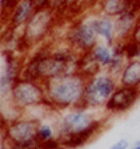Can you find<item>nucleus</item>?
Listing matches in <instances>:
<instances>
[{"label":"nucleus","instance_id":"nucleus-7","mask_svg":"<svg viewBox=\"0 0 140 149\" xmlns=\"http://www.w3.org/2000/svg\"><path fill=\"white\" fill-rule=\"evenodd\" d=\"M63 42L79 55H84L88 54L98 44L99 38L92 30L87 16L84 14L70 21L63 35Z\"/></svg>","mask_w":140,"mask_h":149},{"label":"nucleus","instance_id":"nucleus-11","mask_svg":"<svg viewBox=\"0 0 140 149\" xmlns=\"http://www.w3.org/2000/svg\"><path fill=\"white\" fill-rule=\"evenodd\" d=\"M140 21V0H132L129 8L115 18L116 42H126L130 40L134 27Z\"/></svg>","mask_w":140,"mask_h":149},{"label":"nucleus","instance_id":"nucleus-16","mask_svg":"<svg viewBox=\"0 0 140 149\" xmlns=\"http://www.w3.org/2000/svg\"><path fill=\"white\" fill-rule=\"evenodd\" d=\"M90 58L98 65L101 70H107L112 61V47L105 42L99 41L92 49L88 52Z\"/></svg>","mask_w":140,"mask_h":149},{"label":"nucleus","instance_id":"nucleus-26","mask_svg":"<svg viewBox=\"0 0 140 149\" xmlns=\"http://www.w3.org/2000/svg\"><path fill=\"white\" fill-rule=\"evenodd\" d=\"M130 149H140V145H134V146H132Z\"/></svg>","mask_w":140,"mask_h":149},{"label":"nucleus","instance_id":"nucleus-14","mask_svg":"<svg viewBox=\"0 0 140 149\" xmlns=\"http://www.w3.org/2000/svg\"><path fill=\"white\" fill-rule=\"evenodd\" d=\"M118 82L119 86L140 90V59L134 58L128 61V63L118 76Z\"/></svg>","mask_w":140,"mask_h":149},{"label":"nucleus","instance_id":"nucleus-9","mask_svg":"<svg viewBox=\"0 0 140 149\" xmlns=\"http://www.w3.org/2000/svg\"><path fill=\"white\" fill-rule=\"evenodd\" d=\"M24 56L1 51V70H0V94L1 100H7L13 84L21 77Z\"/></svg>","mask_w":140,"mask_h":149},{"label":"nucleus","instance_id":"nucleus-28","mask_svg":"<svg viewBox=\"0 0 140 149\" xmlns=\"http://www.w3.org/2000/svg\"><path fill=\"white\" fill-rule=\"evenodd\" d=\"M136 145H140V139H139V141H137V142H136Z\"/></svg>","mask_w":140,"mask_h":149},{"label":"nucleus","instance_id":"nucleus-23","mask_svg":"<svg viewBox=\"0 0 140 149\" xmlns=\"http://www.w3.org/2000/svg\"><path fill=\"white\" fill-rule=\"evenodd\" d=\"M108 149H129V141L122 138V139L116 141L114 145H111Z\"/></svg>","mask_w":140,"mask_h":149},{"label":"nucleus","instance_id":"nucleus-3","mask_svg":"<svg viewBox=\"0 0 140 149\" xmlns=\"http://www.w3.org/2000/svg\"><path fill=\"white\" fill-rule=\"evenodd\" d=\"M87 77L79 72L62 74L45 82L48 108L52 113H62L83 106Z\"/></svg>","mask_w":140,"mask_h":149},{"label":"nucleus","instance_id":"nucleus-15","mask_svg":"<svg viewBox=\"0 0 140 149\" xmlns=\"http://www.w3.org/2000/svg\"><path fill=\"white\" fill-rule=\"evenodd\" d=\"M130 1L132 0H99L94 6V10L99 14L116 18L129 8Z\"/></svg>","mask_w":140,"mask_h":149},{"label":"nucleus","instance_id":"nucleus-13","mask_svg":"<svg viewBox=\"0 0 140 149\" xmlns=\"http://www.w3.org/2000/svg\"><path fill=\"white\" fill-rule=\"evenodd\" d=\"M88 21H90L92 30L95 31V34L98 35L99 41L105 42L108 45H114L116 42L115 37V18L107 17L104 14H99L95 10L92 13L86 14Z\"/></svg>","mask_w":140,"mask_h":149},{"label":"nucleus","instance_id":"nucleus-25","mask_svg":"<svg viewBox=\"0 0 140 149\" xmlns=\"http://www.w3.org/2000/svg\"><path fill=\"white\" fill-rule=\"evenodd\" d=\"M83 7H94V0H81Z\"/></svg>","mask_w":140,"mask_h":149},{"label":"nucleus","instance_id":"nucleus-17","mask_svg":"<svg viewBox=\"0 0 140 149\" xmlns=\"http://www.w3.org/2000/svg\"><path fill=\"white\" fill-rule=\"evenodd\" d=\"M128 56L125 54V48L122 42H115L112 45V61L108 66V72L112 73L114 76H119V73L122 72V69L125 68V65L128 63Z\"/></svg>","mask_w":140,"mask_h":149},{"label":"nucleus","instance_id":"nucleus-5","mask_svg":"<svg viewBox=\"0 0 140 149\" xmlns=\"http://www.w3.org/2000/svg\"><path fill=\"white\" fill-rule=\"evenodd\" d=\"M59 20L60 18L56 16V13L49 7L37 10L21 30L23 40L28 51L35 49L43 44H48L50 34Z\"/></svg>","mask_w":140,"mask_h":149},{"label":"nucleus","instance_id":"nucleus-19","mask_svg":"<svg viewBox=\"0 0 140 149\" xmlns=\"http://www.w3.org/2000/svg\"><path fill=\"white\" fill-rule=\"evenodd\" d=\"M55 138H58V132H56L55 124L39 121L38 128H37V139L41 143H45V142H49L52 139H55Z\"/></svg>","mask_w":140,"mask_h":149},{"label":"nucleus","instance_id":"nucleus-22","mask_svg":"<svg viewBox=\"0 0 140 149\" xmlns=\"http://www.w3.org/2000/svg\"><path fill=\"white\" fill-rule=\"evenodd\" d=\"M129 41L133 42V44H136V45H140V21L137 23V25L134 27V30H133Z\"/></svg>","mask_w":140,"mask_h":149},{"label":"nucleus","instance_id":"nucleus-2","mask_svg":"<svg viewBox=\"0 0 140 149\" xmlns=\"http://www.w3.org/2000/svg\"><path fill=\"white\" fill-rule=\"evenodd\" d=\"M55 127L58 139L63 149H79L99 134L105 125V116L97 114L95 110L80 106L67 111L56 113Z\"/></svg>","mask_w":140,"mask_h":149},{"label":"nucleus","instance_id":"nucleus-12","mask_svg":"<svg viewBox=\"0 0 140 149\" xmlns=\"http://www.w3.org/2000/svg\"><path fill=\"white\" fill-rule=\"evenodd\" d=\"M35 11L37 6L34 0H20L14 8L6 14V28L21 31Z\"/></svg>","mask_w":140,"mask_h":149},{"label":"nucleus","instance_id":"nucleus-6","mask_svg":"<svg viewBox=\"0 0 140 149\" xmlns=\"http://www.w3.org/2000/svg\"><path fill=\"white\" fill-rule=\"evenodd\" d=\"M118 77L108 70H99L98 73L87 77L83 106L90 110H102L109 97L118 89Z\"/></svg>","mask_w":140,"mask_h":149},{"label":"nucleus","instance_id":"nucleus-18","mask_svg":"<svg viewBox=\"0 0 140 149\" xmlns=\"http://www.w3.org/2000/svg\"><path fill=\"white\" fill-rule=\"evenodd\" d=\"M77 7H83L81 0H50L49 8H52L59 18H62L63 14L73 13V10Z\"/></svg>","mask_w":140,"mask_h":149},{"label":"nucleus","instance_id":"nucleus-8","mask_svg":"<svg viewBox=\"0 0 140 149\" xmlns=\"http://www.w3.org/2000/svg\"><path fill=\"white\" fill-rule=\"evenodd\" d=\"M39 118L28 114H20L1 125V136L8 145H25L37 141V128Z\"/></svg>","mask_w":140,"mask_h":149},{"label":"nucleus","instance_id":"nucleus-21","mask_svg":"<svg viewBox=\"0 0 140 149\" xmlns=\"http://www.w3.org/2000/svg\"><path fill=\"white\" fill-rule=\"evenodd\" d=\"M41 149H63L60 142H59L58 138L52 139L49 142H45V143H41Z\"/></svg>","mask_w":140,"mask_h":149},{"label":"nucleus","instance_id":"nucleus-24","mask_svg":"<svg viewBox=\"0 0 140 149\" xmlns=\"http://www.w3.org/2000/svg\"><path fill=\"white\" fill-rule=\"evenodd\" d=\"M35 1V6L37 10H41V8H48L50 4V0H34Z\"/></svg>","mask_w":140,"mask_h":149},{"label":"nucleus","instance_id":"nucleus-20","mask_svg":"<svg viewBox=\"0 0 140 149\" xmlns=\"http://www.w3.org/2000/svg\"><path fill=\"white\" fill-rule=\"evenodd\" d=\"M99 69L98 65L90 58L88 54H84V55H80V59H79V66H77V72L81 73L83 76L86 77H90L92 74L98 73Z\"/></svg>","mask_w":140,"mask_h":149},{"label":"nucleus","instance_id":"nucleus-27","mask_svg":"<svg viewBox=\"0 0 140 149\" xmlns=\"http://www.w3.org/2000/svg\"><path fill=\"white\" fill-rule=\"evenodd\" d=\"M98 1H99V0H94V6H95V4H97ZM92 8H94V7H92Z\"/></svg>","mask_w":140,"mask_h":149},{"label":"nucleus","instance_id":"nucleus-10","mask_svg":"<svg viewBox=\"0 0 140 149\" xmlns=\"http://www.w3.org/2000/svg\"><path fill=\"white\" fill-rule=\"evenodd\" d=\"M139 100V89L118 86V89L114 91V94L107 101V104L104 107V113H105V116H118V114L128 113L129 110H132L136 106V103Z\"/></svg>","mask_w":140,"mask_h":149},{"label":"nucleus","instance_id":"nucleus-4","mask_svg":"<svg viewBox=\"0 0 140 149\" xmlns=\"http://www.w3.org/2000/svg\"><path fill=\"white\" fill-rule=\"evenodd\" d=\"M6 101H8L20 113H25L34 108H48L45 84L25 77H20L13 84L10 96Z\"/></svg>","mask_w":140,"mask_h":149},{"label":"nucleus","instance_id":"nucleus-1","mask_svg":"<svg viewBox=\"0 0 140 149\" xmlns=\"http://www.w3.org/2000/svg\"><path fill=\"white\" fill-rule=\"evenodd\" d=\"M80 55L65 42L58 47L43 44L24 56L21 77L45 83L62 74L77 72Z\"/></svg>","mask_w":140,"mask_h":149}]
</instances>
